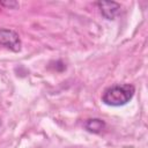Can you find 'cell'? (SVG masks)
<instances>
[{"mask_svg":"<svg viewBox=\"0 0 148 148\" xmlns=\"http://www.w3.org/2000/svg\"><path fill=\"white\" fill-rule=\"evenodd\" d=\"M84 128L90 132V133H94V134H99L102 133L105 127H106V124L103 119H99V118H90V119H87L83 124Z\"/></svg>","mask_w":148,"mask_h":148,"instance_id":"4","label":"cell"},{"mask_svg":"<svg viewBox=\"0 0 148 148\" xmlns=\"http://www.w3.org/2000/svg\"><path fill=\"white\" fill-rule=\"evenodd\" d=\"M0 126H1V123H0Z\"/></svg>","mask_w":148,"mask_h":148,"instance_id":"6","label":"cell"},{"mask_svg":"<svg viewBox=\"0 0 148 148\" xmlns=\"http://www.w3.org/2000/svg\"><path fill=\"white\" fill-rule=\"evenodd\" d=\"M96 6L98 7L102 16L106 20H114L120 12V3L116 1H97Z\"/></svg>","mask_w":148,"mask_h":148,"instance_id":"3","label":"cell"},{"mask_svg":"<svg viewBox=\"0 0 148 148\" xmlns=\"http://www.w3.org/2000/svg\"><path fill=\"white\" fill-rule=\"evenodd\" d=\"M134 92L135 88L133 84H113L104 90V92L102 94V102L109 106H123L133 98Z\"/></svg>","mask_w":148,"mask_h":148,"instance_id":"1","label":"cell"},{"mask_svg":"<svg viewBox=\"0 0 148 148\" xmlns=\"http://www.w3.org/2000/svg\"><path fill=\"white\" fill-rule=\"evenodd\" d=\"M0 44L13 52H18L22 46L20 35L12 29L5 28L0 29Z\"/></svg>","mask_w":148,"mask_h":148,"instance_id":"2","label":"cell"},{"mask_svg":"<svg viewBox=\"0 0 148 148\" xmlns=\"http://www.w3.org/2000/svg\"><path fill=\"white\" fill-rule=\"evenodd\" d=\"M0 5L6 8H9V9H15L20 6L18 2H16V1H0Z\"/></svg>","mask_w":148,"mask_h":148,"instance_id":"5","label":"cell"}]
</instances>
